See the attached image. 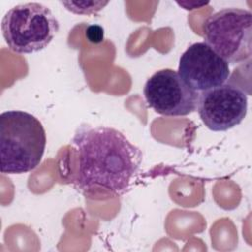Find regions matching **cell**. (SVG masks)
Listing matches in <instances>:
<instances>
[{"label":"cell","instance_id":"cell-6","mask_svg":"<svg viewBox=\"0 0 252 252\" xmlns=\"http://www.w3.org/2000/svg\"><path fill=\"white\" fill-rule=\"evenodd\" d=\"M248 97L242 89L224 83L199 94L197 110L205 126L214 132L227 131L247 114Z\"/></svg>","mask_w":252,"mask_h":252},{"label":"cell","instance_id":"cell-5","mask_svg":"<svg viewBox=\"0 0 252 252\" xmlns=\"http://www.w3.org/2000/svg\"><path fill=\"white\" fill-rule=\"evenodd\" d=\"M143 93L148 105L163 116H186L197 109L199 93L172 69L154 73L147 80Z\"/></svg>","mask_w":252,"mask_h":252},{"label":"cell","instance_id":"cell-2","mask_svg":"<svg viewBox=\"0 0 252 252\" xmlns=\"http://www.w3.org/2000/svg\"><path fill=\"white\" fill-rule=\"evenodd\" d=\"M46 134L41 122L23 110L0 115V170L21 174L36 168L43 157Z\"/></svg>","mask_w":252,"mask_h":252},{"label":"cell","instance_id":"cell-3","mask_svg":"<svg viewBox=\"0 0 252 252\" xmlns=\"http://www.w3.org/2000/svg\"><path fill=\"white\" fill-rule=\"evenodd\" d=\"M1 31L11 51L31 54L47 47L59 31V22L46 6L30 2L16 5L6 12Z\"/></svg>","mask_w":252,"mask_h":252},{"label":"cell","instance_id":"cell-7","mask_svg":"<svg viewBox=\"0 0 252 252\" xmlns=\"http://www.w3.org/2000/svg\"><path fill=\"white\" fill-rule=\"evenodd\" d=\"M178 74L195 92L202 93L224 84L230 77L229 64L207 43L195 42L180 56Z\"/></svg>","mask_w":252,"mask_h":252},{"label":"cell","instance_id":"cell-1","mask_svg":"<svg viewBox=\"0 0 252 252\" xmlns=\"http://www.w3.org/2000/svg\"><path fill=\"white\" fill-rule=\"evenodd\" d=\"M72 147L77 160L74 183L93 198L125 194L140 171L142 152L112 127L81 126Z\"/></svg>","mask_w":252,"mask_h":252},{"label":"cell","instance_id":"cell-4","mask_svg":"<svg viewBox=\"0 0 252 252\" xmlns=\"http://www.w3.org/2000/svg\"><path fill=\"white\" fill-rule=\"evenodd\" d=\"M204 39L228 64H241L252 54V14L239 8H225L204 24Z\"/></svg>","mask_w":252,"mask_h":252},{"label":"cell","instance_id":"cell-8","mask_svg":"<svg viewBox=\"0 0 252 252\" xmlns=\"http://www.w3.org/2000/svg\"><path fill=\"white\" fill-rule=\"evenodd\" d=\"M68 11L77 15H93L102 10L108 1H61Z\"/></svg>","mask_w":252,"mask_h":252},{"label":"cell","instance_id":"cell-10","mask_svg":"<svg viewBox=\"0 0 252 252\" xmlns=\"http://www.w3.org/2000/svg\"><path fill=\"white\" fill-rule=\"evenodd\" d=\"M180 7H182L185 10H194V9H199L203 6H206L208 2H191V1H181V2H176Z\"/></svg>","mask_w":252,"mask_h":252},{"label":"cell","instance_id":"cell-9","mask_svg":"<svg viewBox=\"0 0 252 252\" xmlns=\"http://www.w3.org/2000/svg\"><path fill=\"white\" fill-rule=\"evenodd\" d=\"M86 36L90 42L98 44L103 41L104 30L99 25H91L86 29Z\"/></svg>","mask_w":252,"mask_h":252}]
</instances>
